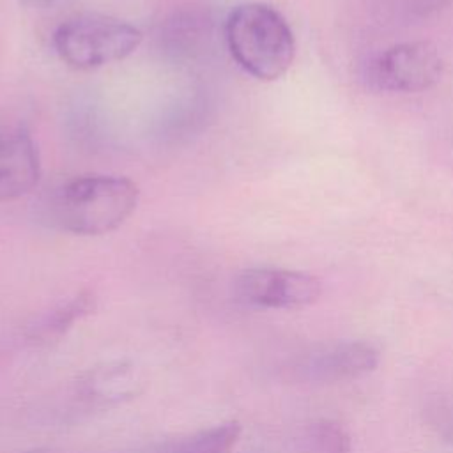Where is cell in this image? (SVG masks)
I'll list each match as a JSON object with an SVG mask.
<instances>
[{"instance_id": "6", "label": "cell", "mask_w": 453, "mask_h": 453, "mask_svg": "<svg viewBox=\"0 0 453 453\" xmlns=\"http://www.w3.org/2000/svg\"><path fill=\"white\" fill-rule=\"evenodd\" d=\"M379 350L365 340H338L313 347L299 363V377L320 384L361 379L379 366Z\"/></svg>"}, {"instance_id": "13", "label": "cell", "mask_w": 453, "mask_h": 453, "mask_svg": "<svg viewBox=\"0 0 453 453\" xmlns=\"http://www.w3.org/2000/svg\"><path fill=\"white\" fill-rule=\"evenodd\" d=\"M23 5L32 7V9H46L55 5L58 0H19Z\"/></svg>"}, {"instance_id": "2", "label": "cell", "mask_w": 453, "mask_h": 453, "mask_svg": "<svg viewBox=\"0 0 453 453\" xmlns=\"http://www.w3.org/2000/svg\"><path fill=\"white\" fill-rule=\"evenodd\" d=\"M232 58L260 81L281 78L296 57V39L287 19L267 4L235 5L225 23Z\"/></svg>"}, {"instance_id": "3", "label": "cell", "mask_w": 453, "mask_h": 453, "mask_svg": "<svg viewBox=\"0 0 453 453\" xmlns=\"http://www.w3.org/2000/svg\"><path fill=\"white\" fill-rule=\"evenodd\" d=\"M138 27L104 14H78L53 32V46L64 64L92 71L127 58L142 44Z\"/></svg>"}, {"instance_id": "4", "label": "cell", "mask_w": 453, "mask_h": 453, "mask_svg": "<svg viewBox=\"0 0 453 453\" xmlns=\"http://www.w3.org/2000/svg\"><path fill=\"white\" fill-rule=\"evenodd\" d=\"M444 73L435 44L407 41L373 53L361 67L363 83L377 92L412 94L432 88Z\"/></svg>"}, {"instance_id": "1", "label": "cell", "mask_w": 453, "mask_h": 453, "mask_svg": "<svg viewBox=\"0 0 453 453\" xmlns=\"http://www.w3.org/2000/svg\"><path fill=\"white\" fill-rule=\"evenodd\" d=\"M138 186L119 175H80L60 184L48 202L50 223L73 235H104L134 212Z\"/></svg>"}, {"instance_id": "7", "label": "cell", "mask_w": 453, "mask_h": 453, "mask_svg": "<svg viewBox=\"0 0 453 453\" xmlns=\"http://www.w3.org/2000/svg\"><path fill=\"white\" fill-rule=\"evenodd\" d=\"M41 179V157L30 131L0 124V203L28 195Z\"/></svg>"}, {"instance_id": "11", "label": "cell", "mask_w": 453, "mask_h": 453, "mask_svg": "<svg viewBox=\"0 0 453 453\" xmlns=\"http://www.w3.org/2000/svg\"><path fill=\"white\" fill-rule=\"evenodd\" d=\"M303 453H350L352 442L345 426L334 419L310 423L301 439Z\"/></svg>"}, {"instance_id": "8", "label": "cell", "mask_w": 453, "mask_h": 453, "mask_svg": "<svg viewBox=\"0 0 453 453\" xmlns=\"http://www.w3.org/2000/svg\"><path fill=\"white\" fill-rule=\"evenodd\" d=\"M147 388L143 370L127 359L101 363L80 379V391L94 405H119L140 396Z\"/></svg>"}, {"instance_id": "5", "label": "cell", "mask_w": 453, "mask_h": 453, "mask_svg": "<svg viewBox=\"0 0 453 453\" xmlns=\"http://www.w3.org/2000/svg\"><path fill=\"white\" fill-rule=\"evenodd\" d=\"M237 297L255 308L299 310L319 301L322 281L304 271L280 267H251L234 283Z\"/></svg>"}, {"instance_id": "12", "label": "cell", "mask_w": 453, "mask_h": 453, "mask_svg": "<svg viewBox=\"0 0 453 453\" xmlns=\"http://www.w3.org/2000/svg\"><path fill=\"white\" fill-rule=\"evenodd\" d=\"M449 4H453V0H396V9L405 18L419 19L442 11Z\"/></svg>"}, {"instance_id": "14", "label": "cell", "mask_w": 453, "mask_h": 453, "mask_svg": "<svg viewBox=\"0 0 453 453\" xmlns=\"http://www.w3.org/2000/svg\"><path fill=\"white\" fill-rule=\"evenodd\" d=\"M21 453H65L58 448H53V446H39V448H32V449H27V451H21Z\"/></svg>"}, {"instance_id": "9", "label": "cell", "mask_w": 453, "mask_h": 453, "mask_svg": "<svg viewBox=\"0 0 453 453\" xmlns=\"http://www.w3.org/2000/svg\"><path fill=\"white\" fill-rule=\"evenodd\" d=\"M97 308V297L92 290H80L69 299L53 306L48 313H44L35 326H32L30 336L41 342L58 340L69 329L74 327L76 322L92 315Z\"/></svg>"}, {"instance_id": "10", "label": "cell", "mask_w": 453, "mask_h": 453, "mask_svg": "<svg viewBox=\"0 0 453 453\" xmlns=\"http://www.w3.org/2000/svg\"><path fill=\"white\" fill-rule=\"evenodd\" d=\"M239 421H225L177 441L168 453H230L241 437Z\"/></svg>"}]
</instances>
